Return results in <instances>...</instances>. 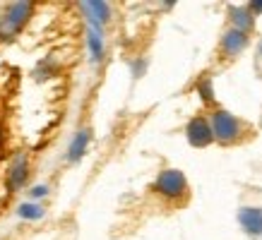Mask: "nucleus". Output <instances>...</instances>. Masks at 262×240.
I'll return each mask as SVG.
<instances>
[{
	"label": "nucleus",
	"mask_w": 262,
	"mask_h": 240,
	"mask_svg": "<svg viewBox=\"0 0 262 240\" xmlns=\"http://www.w3.org/2000/svg\"><path fill=\"white\" fill-rule=\"evenodd\" d=\"M250 12H262V0H253L250 3Z\"/></svg>",
	"instance_id": "2eb2a0df"
},
{
	"label": "nucleus",
	"mask_w": 262,
	"mask_h": 240,
	"mask_svg": "<svg viewBox=\"0 0 262 240\" xmlns=\"http://www.w3.org/2000/svg\"><path fill=\"white\" fill-rule=\"evenodd\" d=\"M89 48H92V58H94V60H101L103 43H101V34L96 32V27L89 32Z\"/></svg>",
	"instance_id": "9b49d317"
},
{
	"label": "nucleus",
	"mask_w": 262,
	"mask_h": 240,
	"mask_svg": "<svg viewBox=\"0 0 262 240\" xmlns=\"http://www.w3.org/2000/svg\"><path fill=\"white\" fill-rule=\"evenodd\" d=\"M231 17H233V22L238 24V32L250 29V24H253V19H250V12H248V10L233 8V10H231Z\"/></svg>",
	"instance_id": "f8f14e48"
},
{
	"label": "nucleus",
	"mask_w": 262,
	"mask_h": 240,
	"mask_svg": "<svg viewBox=\"0 0 262 240\" xmlns=\"http://www.w3.org/2000/svg\"><path fill=\"white\" fill-rule=\"evenodd\" d=\"M87 144H89V132L87 130H80V132L75 135V139H72L70 149H68V159L80 161L82 156H84V152H87Z\"/></svg>",
	"instance_id": "6e6552de"
},
{
	"label": "nucleus",
	"mask_w": 262,
	"mask_h": 240,
	"mask_svg": "<svg viewBox=\"0 0 262 240\" xmlns=\"http://www.w3.org/2000/svg\"><path fill=\"white\" fill-rule=\"evenodd\" d=\"M82 10L92 17V24H103L111 15V10H108V3H101V0H87V3H82Z\"/></svg>",
	"instance_id": "423d86ee"
},
{
	"label": "nucleus",
	"mask_w": 262,
	"mask_h": 240,
	"mask_svg": "<svg viewBox=\"0 0 262 240\" xmlns=\"http://www.w3.org/2000/svg\"><path fill=\"white\" fill-rule=\"evenodd\" d=\"M198 91H200V96H202V101L205 104H214V94H212V82L209 80H202L198 84Z\"/></svg>",
	"instance_id": "ddd939ff"
},
{
	"label": "nucleus",
	"mask_w": 262,
	"mask_h": 240,
	"mask_svg": "<svg viewBox=\"0 0 262 240\" xmlns=\"http://www.w3.org/2000/svg\"><path fill=\"white\" fill-rule=\"evenodd\" d=\"M157 190L166 197H181L188 190V183H185V176L176 168H168V171H161L159 178H157Z\"/></svg>",
	"instance_id": "f03ea898"
},
{
	"label": "nucleus",
	"mask_w": 262,
	"mask_h": 240,
	"mask_svg": "<svg viewBox=\"0 0 262 240\" xmlns=\"http://www.w3.org/2000/svg\"><path fill=\"white\" fill-rule=\"evenodd\" d=\"M238 221L250 235H260L262 233V209L243 207L238 211Z\"/></svg>",
	"instance_id": "39448f33"
},
{
	"label": "nucleus",
	"mask_w": 262,
	"mask_h": 240,
	"mask_svg": "<svg viewBox=\"0 0 262 240\" xmlns=\"http://www.w3.org/2000/svg\"><path fill=\"white\" fill-rule=\"evenodd\" d=\"M222 46L226 53H238V51L246 48V34L238 32V29H231V32H226V36H224Z\"/></svg>",
	"instance_id": "1a4fd4ad"
},
{
	"label": "nucleus",
	"mask_w": 262,
	"mask_h": 240,
	"mask_svg": "<svg viewBox=\"0 0 262 240\" xmlns=\"http://www.w3.org/2000/svg\"><path fill=\"white\" fill-rule=\"evenodd\" d=\"M188 139H190L192 147H207V144L214 139V132H212V125L207 123L205 118H192L188 123Z\"/></svg>",
	"instance_id": "7ed1b4c3"
},
{
	"label": "nucleus",
	"mask_w": 262,
	"mask_h": 240,
	"mask_svg": "<svg viewBox=\"0 0 262 240\" xmlns=\"http://www.w3.org/2000/svg\"><path fill=\"white\" fill-rule=\"evenodd\" d=\"M24 180H27V159L24 156H17L12 168H10L8 173V187L10 190H17V187H22Z\"/></svg>",
	"instance_id": "0eeeda50"
},
{
	"label": "nucleus",
	"mask_w": 262,
	"mask_h": 240,
	"mask_svg": "<svg viewBox=\"0 0 262 240\" xmlns=\"http://www.w3.org/2000/svg\"><path fill=\"white\" fill-rule=\"evenodd\" d=\"M212 132L222 144H231L238 137V120L226 111H216L212 115Z\"/></svg>",
	"instance_id": "f257e3e1"
},
{
	"label": "nucleus",
	"mask_w": 262,
	"mask_h": 240,
	"mask_svg": "<svg viewBox=\"0 0 262 240\" xmlns=\"http://www.w3.org/2000/svg\"><path fill=\"white\" fill-rule=\"evenodd\" d=\"M43 195H48V185H36V187H32V192H29V197H43Z\"/></svg>",
	"instance_id": "4468645a"
},
{
	"label": "nucleus",
	"mask_w": 262,
	"mask_h": 240,
	"mask_svg": "<svg viewBox=\"0 0 262 240\" xmlns=\"http://www.w3.org/2000/svg\"><path fill=\"white\" fill-rule=\"evenodd\" d=\"M32 10H34V3H27V0H24V3H15V5L8 10L5 29H8V32H17V29H19V27L29 19Z\"/></svg>",
	"instance_id": "20e7f679"
},
{
	"label": "nucleus",
	"mask_w": 262,
	"mask_h": 240,
	"mask_svg": "<svg viewBox=\"0 0 262 240\" xmlns=\"http://www.w3.org/2000/svg\"><path fill=\"white\" fill-rule=\"evenodd\" d=\"M260 51H262V46H260Z\"/></svg>",
	"instance_id": "dca6fc26"
},
{
	"label": "nucleus",
	"mask_w": 262,
	"mask_h": 240,
	"mask_svg": "<svg viewBox=\"0 0 262 240\" xmlns=\"http://www.w3.org/2000/svg\"><path fill=\"white\" fill-rule=\"evenodd\" d=\"M17 214L27 219V221H36V219H43V207L34 204V202H24V204H19Z\"/></svg>",
	"instance_id": "9d476101"
}]
</instances>
